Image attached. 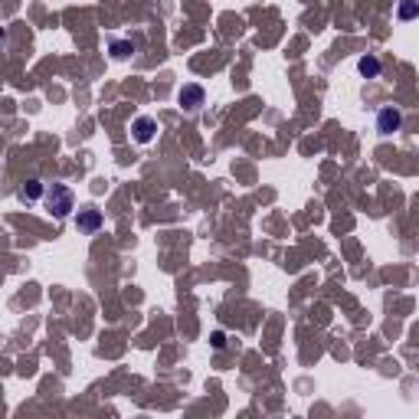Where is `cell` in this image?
Masks as SVG:
<instances>
[{
	"instance_id": "cell-1",
	"label": "cell",
	"mask_w": 419,
	"mask_h": 419,
	"mask_svg": "<svg viewBox=\"0 0 419 419\" xmlns=\"http://www.w3.org/2000/svg\"><path fill=\"white\" fill-rule=\"evenodd\" d=\"M46 206H50V213L56 216V220H66V216L76 210V197H72V190H69L66 184H52V187L46 190Z\"/></svg>"
},
{
	"instance_id": "cell-2",
	"label": "cell",
	"mask_w": 419,
	"mask_h": 419,
	"mask_svg": "<svg viewBox=\"0 0 419 419\" xmlns=\"http://www.w3.org/2000/svg\"><path fill=\"white\" fill-rule=\"evenodd\" d=\"M403 128V115L393 108V105H386V108L376 111V135H393V131Z\"/></svg>"
},
{
	"instance_id": "cell-3",
	"label": "cell",
	"mask_w": 419,
	"mask_h": 419,
	"mask_svg": "<svg viewBox=\"0 0 419 419\" xmlns=\"http://www.w3.org/2000/svg\"><path fill=\"white\" fill-rule=\"evenodd\" d=\"M203 99H206V92H203V86H197V82H187V86L177 92L180 108H187V111H197L200 105H203Z\"/></svg>"
},
{
	"instance_id": "cell-4",
	"label": "cell",
	"mask_w": 419,
	"mask_h": 419,
	"mask_svg": "<svg viewBox=\"0 0 419 419\" xmlns=\"http://www.w3.org/2000/svg\"><path fill=\"white\" fill-rule=\"evenodd\" d=\"M131 131H135V141H138V145H147V141H155L157 125H155V118H147V115H145V118H138V121H135V128H131Z\"/></svg>"
},
{
	"instance_id": "cell-5",
	"label": "cell",
	"mask_w": 419,
	"mask_h": 419,
	"mask_svg": "<svg viewBox=\"0 0 419 419\" xmlns=\"http://www.w3.org/2000/svg\"><path fill=\"white\" fill-rule=\"evenodd\" d=\"M357 72L364 79H376L380 72H384V66H380V60H376V56H370V52H367V56H360V60H357Z\"/></svg>"
},
{
	"instance_id": "cell-6",
	"label": "cell",
	"mask_w": 419,
	"mask_h": 419,
	"mask_svg": "<svg viewBox=\"0 0 419 419\" xmlns=\"http://www.w3.org/2000/svg\"><path fill=\"white\" fill-rule=\"evenodd\" d=\"M79 230L82 233H95L99 226H102V213L99 210H79Z\"/></svg>"
},
{
	"instance_id": "cell-7",
	"label": "cell",
	"mask_w": 419,
	"mask_h": 419,
	"mask_svg": "<svg viewBox=\"0 0 419 419\" xmlns=\"http://www.w3.org/2000/svg\"><path fill=\"white\" fill-rule=\"evenodd\" d=\"M43 197V184L40 180H26L23 187H20V200L23 203H33V200H40Z\"/></svg>"
},
{
	"instance_id": "cell-8",
	"label": "cell",
	"mask_w": 419,
	"mask_h": 419,
	"mask_svg": "<svg viewBox=\"0 0 419 419\" xmlns=\"http://www.w3.org/2000/svg\"><path fill=\"white\" fill-rule=\"evenodd\" d=\"M400 20H413L419 17V0H400V10H396Z\"/></svg>"
},
{
	"instance_id": "cell-9",
	"label": "cell",
	"mask_w": 419,
	"mask_h": 419,
	"mask_svg": "<svg viewBox=\"0 0 419 419\" xmlns=\"http://www.w3.org/2000/svg\"><path fill=\"white\" fill-rule=\"evenodd\" d=\"M131 52H135L131 43H118V40L111 43V56H115V60H125V56H131Z\"/></svg>"
}]
</instances>
